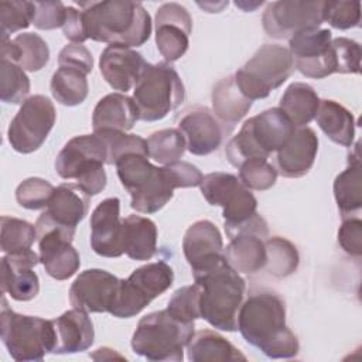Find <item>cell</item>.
<instances>
[{
  "mask_svg": "<svg viewBox=\"0 0 362 362\" xmlns=\"http://www.w3.org/2000/svg\"><path fill=\"white\" fill-rule=\"evenodd\" d=\"M144 154H126L115 165L117 177L130 194V206L141 214L158 212L174 195L175 188L199 187L201 171L187 161L164 167L153 165Z\"/></svg>",
  "mask_w": 362,
  "mask_h": 362,
  "instance_id": "6da1fadb",
  "label": "cell"
},
{
  "mask_svg": "<svg viewBox=\"0 0 362 362\" xmlns=\"http://www.w3.org/2000/svg\"><path fill=\"white\" fill-rule=\"evenodd\" d=\"M238 329L243 339L272 359L297 356L300 344L286 324V305L269 290L252 293L238 313Z\"/></svg>",
  "mask_w": 362,
  "mask_h": 362,
  "instance_id": "7a4b0ae2",
  "label": "cell"
},
{
  "mask_svg": "<svg viewBox=\"0 0 362 362\" xmlns=\"http://www.w3.org/2000/svg\"><path fill=\"white\" fill-rule=\"evenodd\" d=\"M88 40L140 47L151 34V17L141 3L106 0L81 3Z\"/></svg>",
  "mask_w": 362,
  "mask_h": 362,
  "instance_id": "3957f363",
  "label": "cell"
},
{
  "mask_svg": "<svg viewBox=\"0 0 362 362\" xmlns=\"http://www.w3.org/2000/svg\"><path fill=\"white\" fill-rule=\"evenodd\" d=\"M199 286V313L209 325L221 331L238 329V313L243 303L245 280L225 256L212 266L192 272Z\"/></svg>",
  "mask_w": 362,
  "mask_h": 362,
  "instance_id": "277c9868",
  "label": "cell"
},
{
  "mask_svg": "<svg viewBox=\"0 0 362 362\" xmlns=\"http://www.w3.org/2000/svg\"><path fill=\"white\" fill-rule=\"evenodd\" d=\"M296 126L279 109L272 107L247 119L239 133L226 144L225 154L233 167H240L245 161L263 158L281 148Z\"/></svg>",
  "mask_w": 362,
  "mask_h": 362,
  "instance_id": "5b68a950",
  "label": "cell"
},
{
  "mask_svg": "<svg viewBox=\"0 0 362 362\" xmlns=\"http://www.w3.org/2000/svg\"><path fill=\"white\" fill-rule=\"evenodd\" d=\"M195 331V322H184L167 310L144 315L132 337L134 354L154 362L184 359V346Z\"/></svg>",
  "mask_w": 362,
  "mask_h": 362,
  "instance_id": "8992f818",
  "label": "cell"
},
{
  "mask_svg": "<svg viewBox=\"0 0 362 362\" xmlns=\"http://www.w3.org/2000/svg\"><path fill=\"white\" fill-rule=\"evenodd\" d=\"M106 161L107 150L102 137L96 133L82 134L62 147L55 160V171L64 180H75L82 192L93 197L106 187Z\"/></svg>",
  "mask_w": 362,
  "mask_h": 362,
  "instance_id": "52a82bcc",
  "label": "cell"
},
{
  "mask_svg": "<svg viewBox=\"0 0 362 362\" xmlns=\"http://www.w3.org/2000/svg\"><path fill=\"white\" fill-rule=\"evenodd\" d=\"M0 335L14 361H42L45 354H54L57 334L52 320L14 313L3 298L0 313Z\"/></svg>",
  "mask_w": 362,
  "mask_h": 362,
  "instance_id": "ba28073f",
  "label": "cell"
},
{
  "mask_svg": "<svg viewBox=\"0 0 362 362\" xmlns=\"http://www.w3.org/2000/svg\"><path fill=\"white\" fill-rule=\"evenodd\" d=\"M185 98L184 83L167 62L147 64L133 90L139 119L157 122L177 109Z\"/></svg>",
  "mask_w": 362,
  "mask_h": 362,
  "instance_id": "9c48e42d",
  "label": "cell"
},
{
  "mask_svg": "<svg viewBox=\"0 0 362 362\" xmlns=\"http://www.w3.org/2000/svg\"><path fill=\"white\" fill-rule=\"evenodd\" d=\"M294 59L288 48L279 44H264L233 75L235 82L249 100L264 99L283 85L294 71Z\"/></svg>",
  "mask_w": 362,
  "mask_h": 362,
  "instance_id": "30bf717a",
  "label": "cell"
},
{
  "mask_svg": "<svg viewBox=\"0 0 362 362\" xmlns=\"http://www.w3.org/2000/svg\"><path fill=\"white\" fill-rule=\"evenodd\" d=\"M174 281V272L163 260L137 267L119 284L109 307V314L116 318H132L147 307L156 297L167 291Z\"/></svg>",
  "mask_w": 362,
  "mask_h": 362,
  "instance_id": "8fae6325",
  "label": "cell"
},
{
  "mask_svg": "<svg viewBox=\"0 0 362 362\" xmlns=\"http://www.w3.org/2000/svg\"><path fill=\"white\" fill-rule=\"evenodd\" d=\"M199 189L209 205L222 206L225 229L238 226L257 214V199L233 174L209 173L202 177Z\"/></svg>",
  "mask_w": 362,
  "mask_h": 362,
  "instance_id": "7c38bea8",
  "label": "cell"
},
{
  "mask_svg": "<svg viewBox=\"0 0 362 362\" xmlns=\"http://www.w3.org/2000/svg\"><path fill=\"white\" fill-rule=\"evenodd\" d=\"M55 119V107L47 96H30L10 122L7 130L10 146L23 154L38 150L52 130Z\"/></svg>",
  "mask_w": 362,
  "mask_h": 362,
  "instance_id": "4fadbf2b",
  "label": "cell"
},
{
  "mask_svg": "<svg viewBox=\"0 0 362 362\" xmlns=\"http://www.w3.org/2000/svg\"><path fill=\"white\" fill-rule=\"evenodd\" d=\"M225 232L230 242L223 250V256L233 270L252 274L264 269L267 262L264 240L269 236V229L259 214L238 226L225 229Z\"/></svg>",
  "mask_w": 362,
  "mask_h": 362,
  "instance_id": "5bb4252c",
  "label": "cell"
},
{
  "mask_svg": "<svg viewBox=\"0 0 362 362\" xmlns=\"http://www.w3.org/2000/svg\"><path fill=\"white\" fill-rule=\"evenodd\" d=\"M35 229L40 262L47 274L55 280H68L72 277L81 266L79 253L72 246L75 232L62 229L42 216H38Z\"/></svg>",
  "mask_w": 362,
  "mask_h": 362,
  "instance_id": "9a60e30c",
  "label": "cell"
},
{
  "mask_svg": "<svg viewBox=\"0 0 362 362\" xmlns=\"http://www.w3.org/2000/svg\"><path fill=\"white\" fill-rule=\"evenodd\" d=\"M324 1H273L269 3L263 17V28L276 40L290 38L297 33L320 28L324 23Z\"/></svg>",
  "mask_w": 362,
  "mask_h": 362,
  "instance_id": "2e32d148",
  "label": "cell"
},
{
  "mask_svg": "<svg viewBox=\"0 0 362 362\" xmlns=\"http://www.w3.org/2000/svg\"><path fill=\"white\" fill-rule=\"evenodd\" d=\"M332 33L327 28H313L288 38V49L294 66L307 78L322 79L335 74L331 52Z\"/></svg>",
  "mask_w": 362,
  "mask_h": 362,
  "instance_id": "e0dca14e",
  "label": "cell"
},
{
  "mask_svg": "<svg viewBox=\"0 0 362 362\" xmlns=\"http://www.w3.org/2000/svg\"><path fill=\"white\" fill-rule=\"evenodd\" d=\"M192 18L178 3H165L156 13V45L165 61H178L188 49Z\"/></svg>",
  "mask_w": 362,
  "mask_h": 362,
  "instance_id": "ac0fdd59",
  "label": "cell"
},
{
  "mask_svg": "<svg viewBox=\"0 0 362 362\" xmlns=\"http://www.w3.org/2000/svg\"><path fill=\"white\" fill-rule=\"evenodd\" d=\"M90 246L102 257H119L124 253V225L120 219L119 198H106L93 209Z\"/></svg>",
  "mask_w": 362,
  "mask_h": 362,
  "instance_id": "d6986e66",
  "label": "cell"
},
{
  "mask_svg": "<svg viewBox=\"0 0 362 362\" xmlns=\"http://www.w3.org/2000/svg\"><path fill=\"white\" fill-rule=\"evenodd\" d=\"M119 279L103 269H88L74 280L69 301L86 313H107L113 301Z\"/></svg>",
  "mask_w": 362,
  "mask_h": 362,
  "instance_id": "ffe728a7",
  "label": "cell"
},
{
  "mask_svg": "<svg viewBox=\"0 0 362 362\" xmlns=\"http://www.w3.org/2000/svg\"><path fill=\"white\" fill-rule=\"evenodd\" d=\"M40 263V255L31 249L6 255L1 259V290L16 301H30L40 291V280L33 269Z\"/></svg>",
  "mask_w": 362,
  "mask_h": 362,
  "instance_id": "44dd1931",
  "label": "cell"
},
{
  "mask_svg": "<svg viewBox=\"0 0 362 362\" xmlns=\"http://www.w3.org/2000/svg\"><path fill=\"white\" fill-rule=\"evenodd\" d=\"M187 150L194 156H208L215 151L223 137V127L206 107H191L178 120Z\"/></svg>",
  "mask_w": 362,
  "mask_h": 362,
  "instance_id": "7402d4cb",
  "label": "cell"
},
{
  "mask_svg": "<svg viewBox=\"0 0 362 362\" xmlns=\"http://www.w3.org/2000/svg\"><path fill=\"white\" fill-rule=\"evenodd\" d=\"M147 64L141 54L123 45H107L99 58L103 79L113 89L124 93L136 85Z\"/></svg>",
  "mask_w": 362,
  "mask_h": 362,
  "instance_id": "603a6c76",
  "label": "cell"
},
{
  "mask_svg": "<svg viewBox=\"0 0 362 362\" xmlns=\"http://www.w3.org/2000/svg\"><path fill=\"white\" fill-rule=\"evenodd\" d=\"M182 252L192 272L212 266L223 257V242L219 229L206 219L194 222L185 230Z\"/></svg>",
  "mask_w": 362,
  "mask_h": 362,
  "instance_id": "cb8c5ba5",
  "label": "cell"
},
{
  "mask_svg": "<svg viewBox=\"0 0 362 362\" xmlns=\"http://www.w3.org/2000/svg\"><path fill=\"white\" fill-rule=\"evenodd\" d=\"M318 151V137L311 127H298L276 151L277 173L286 178H300L314 165Z\"/></svg>",
  "mask_w": 362,
  "mask_h": 362,
  "instance_id": "d4e9b609",
  "label": "cell"
},
{
  "mask_svg": "<svg viewBox=\"0 0 362 362\" xmlns=\"http://www.w3.org/2000/svg\"><path fill=\"white\" fill-rule=\"evenodd\" d=\"M88 208L89 197L76 184H61L55 188L49 204L40 216L62 229L75 232L79 222L86 216Z\"/></svg>",
  "mask_w": 362,
  "mask_h": 362,
  "instance_id": "484cf974",
  "label": "cell"
},
{
  "mask_svg": "<svg viewBox=\"0 0 362 362\" xmlns=\"http://www.w3.org/2000/svg\"><path fill=\"white\" fill-rule=\"evenodd\" d=\"M52 321L57 334L54 354H78L93 344L95 329L85 310L74 307Z\"/></svg>",
  "mask_w": 362,
  "mask_h": 362,
  "instance_id": "4316f807",
  "label": "cell"
},
{
  "mask_svg": "<svg viewBox=\"0 0 362 362\" xmlns=\"http://www.w3.org/2000/svg\"><path fill=\"white\" fill-rule=\"evenodd\" d=\"M139 120V112L133 98L123 93H109L95 106L92 115L93 133L100 130L127 132Z\"/></svg>",
  "mask_w": 362,
  "mask_h": 362,
  "instance_id": "83f0119b",
  "label": "cell"
},
{
  "mask_svg": "<svg viewBox=\"0 0 362 362\" xmlns=\"http://www.w3.org/2000/svg\"><path fill=\"white\" fill-rule=\"evenodd\" d=\"M1 59L16 62L23 69L37 72L49 61L47 42L34 33H23L13 40H1Z\"/></svg>",
  "mask_w": 362,
  "mask_h": 362,
  "instance_id": "f1b7e54d",
  "label": "cell"
},
{
  "mask_svg": "<svg viewBox=\"0 0 362 362\" xmlns=\"http://www.w3.org/2000/svg\"><path fill=\"white\" fill-rule=\"evenodd\" d=\"M314 119L329 140L344 147L352 146L355 139V117L341 103L331 99L320 100Z\"/></svg>",
  "mask_w": 362,
  "mask_h": 362,
  "instance_id": "f546056e",
  "label": "cell"
},
{
  "mask_svg": "<svg viewBox=\"0 0 362 362\" xmlns=\"http://www.w3.org/2000/svg\"><path fill=\"white\" fill-rule=\"evenodd\" d=\"M187 354L192 362L246 361V356L233 344L211 329L194 332L187 344Z\"/></svg>",
  "mask_w": 362,
  "mask_h": 362,
  "instance_id": "4dcf8cb0",
  "label": "cell"
},
{
  "mask_svg": "<svg viewBox=\"0 0 362 362\" xmlns=\"http://www.w3.org/2000/svg\"><path fill=\"white\" fill-rule=\"evenodd\" d=\"M252 103L239 90L233 75L221 79L212 90V109L223 126H235L249 112Z\"/></svg>",
  "mask_w": 362,
  "mask_h": 362,
  "instance_id": "1f68e13d",
  "label": "cell"
},
{
  "mask_svg": "<svg viewBox=\"0 0 362 362\" xmlns=\"http://www.w3.org/2000/svg\"><path fill=\"white\" fill-rule=\"evenodd\" d=\"M124 225V253L132 260H150L157 252V226L140 215H129Z\"/></svg>",
  "mask_w": 362,
  "mask_h": 362,
  "instance_id": "d6a6232c",
  "label": "cell"
},
{
  "mask_svg": "<svg viewBox=\"0 0 362 362\" xmlns=\"http://www.w3.org/2000/svg\"><path fill=\"white\" fill-rule=\"evenodd\" d=\"M318 106L320 98L311 85L293 82L284 90L279 109L296 127H304L315 117Z\"/></svg>",
  "mask_w": 362,
  "mask_h": 362,
  "instance_id": "836d02e7",
  "label": "cell"
},
{
  "mask_svg": "<svg viewBox=\"0 0 362 362\" xmlns=\"http://www.w3.org/2000/svg\"><path fill=\"white\" fill-rule=\"evenodd\" d=\"M349 165L346 170L339 173L334 181V197L341 215L355 214L362 206V177H361V161L358 156V144L355 154L349 156Z\"/></svg>",
  "mask_w": 362,
  "mask_h": 362,
  "instance_id": "e575fe53",
  "label": "cell"
},
{
  "mask_svg": "<svg viewBox=\"0 0 362 362\" xmlns=\"http://www.w3.org/2000/svg\"><path fill=\"white\" fill-rule=\"evenodd\" d=\"M51 93L64 106L81 105L89 90L86 74L71 66H59L51 78Z\"/></svg>",
  "mask_w": 362,
  "mask_h": 362,
  "instance_id": "d590c367",
  "label": "cell"
},
{
  "mask_svg": "<svg viewBox=\"0 0 362 362\" xmlns=\"http://www.w3.org/2000/svg\"><path fill=\"white\" fill-rule=\"evenodd\" d=\"M187 148L185 139L178 129H163L147 139L148 157L158 164L180 161Z\"/></svg>",
  "mask_w": 362,
  "mask_h": 362,
  "instance_id": "8d00e7d4",
  "label": "cell"
},
{
  "mask_svg": "<svg viewBox=\"0 0 362 362\" xmlns=\"http://www.w3.org/2000/svg\"><path fill=\"white\" fill-rule=\"evenodd\" d=\"M264 245L267 252V262L264 267L270 274L281 279L296 272L300 257L296 246L290 240L280 236H273L267 238Z\"/></svg>",
  "mask_w": 362,
  "mask_h": 362,
  "instance_id": "74e56055",
  "label": "cell"
},
{
  "mask_svg": "<svg viewBox=\"0 0 362 362\" xmlns=\"http://www.w3.org/2000/svg\"><path fill=\"white\" fill-rule=\"evenodd\" d=\"M37 239V229L24 219L1 216V250L6 255L30 250Z\"/></svg>",
  "mask_w": 362,
  "mask_h": 362,
  "instance_id": "f35d334b",
  "label": "cell"
},
{
  "mask_svg": "<svg viewBox=\"0 0 362 362\" xmlns=\"http://www.w3.org/2000/svg\"><path fill=\"white\" fill-rule=\"evenodd\" d=\"M0 99L4 103H21L28 99L30 79L16 62L1 59L0 65Z\"/></svg>",
  "mask_w": 362,
  "mask_h": 362,
  "instance_id": "ab89813d",
  "label": "cell"
},
{
  "mask_svg": "<svg viewBox=\"0 0 362 362\" xmlns=\"http://www.w3.org/2000/svg\"><path fill=\"white\" fill-rule=\"evenodd\" d=\"M102 137L107 150L106 164H116L126 154H144L148 156L147 140L139 134H126L120 130H100L96 132Z\"/></svg>",
  "mask_w": 362,
  "mask_h": 362,
  "instance_id": "60d3db41",
  "label": "cell"
},
{
  "mask_svg": "<svg viewBox=\"0 0 362 362\" xmlns=\"http://www.w3.org/2000/svg\"><path fill=\"white\" fill-rule=\"evenodd\" d=\"M34 1H1L0 3V25L1 40H10V34L27 28L34 21Z\"/></svg>",
  "mask_w": 362,
  "mask_h": 362,
  "instance_id": "b9f144b4",
  "label": "cell"
},
{
  "mask_svg": "<svg viewBox=\"0 0 362 362\" xmlns=\"http://www.w3.org/2000/svg\"><path fill=\"white\" fill-rule=\"evenodd\" d=\"M55 187L44 178L30 177L24 180L16 189V199L20 206L25 209H42L47 208Z\"/></svg>",
  "mask_w": 362,
  "mask_h": 362,
  "instance_id": "7bdbcfd3",
  "label": "cell"
},
{
  "mask_svg": "<svg viewBox=\"0 0 362 362\" xmlns=\"http://www.w3.org/2000/svg\"><path fill=\"white\" fill-rule=\"evenodd\" d=\"M173 317L184 322H194L201 318L199 286L197 283L175 290L165 308Z\"/></svg>",
  "mask_w": 362,
  "mask_h": 362,
  "instance_id": "ee69618b",
  "label": "cell"
},
{
  "mask_svg": "<svg viewBox=\"0 0 362 362\" xmlns=\"http://www.w3.org/2000/svg\"><path fill=\"white\" fill-rule=\"evenodd\" d=\"M276 178L277 170L263 158L245 161L239 167V180L249 189L266 191L274 185Z\"/></svg>",
  "mask_w": 362,
  "mask_h": 362,
  "instance_id": "f6af8a7d",
  "label": "cell"
},
{
  "mask_svg": "<svg viewBox=\"0 0 362 362\" xmlns=\"http://www.w3.org/2000/svg\"><path fill=\"white\" fill-rule=\"evenodd\" d=\"M322 16L324 21H328L334 28H354L361 23V3L344 0L324 1Z\"/></svg>",
  "mask_w": 362,
  "mask_h": 362,
  "instance_id": "bcb514c9",
  "label": "cell"
},
{
  "mask_svg": "<svg viewBox=\"0 0 362 362\" xmlns=\"http://www.w3.org/2000/svg\"><path fill=\"white\" fill-rule=\"evenodd\" d=\"M331 52L335 74H358L361 69V45L346 37H337L331 41Z\"/></svg>",
  "mask_w": 362,
  "mask_h": 362,
  "instance_id": "7dc6e473",
  "label": "cell"
},
{
  "mask_svg": "<svg viewBox=\"0 0 362 362\" xmlns=\"http://www.w3.org/2000/svg\"><path fill=\"white\" fill-rule=\"evenodd\" d=\"M35 14L33 24L40 30H54L64 25L66 6L61 1H34Z\"/></svg>",
  "mask_w": 362,
  "mask_h": 362,
  "instance_id": "c3c4849f",
  "label": "cell"
},
{
  "mask_svg": "<svg viewBox=\"0 0 362 362\" xmlns=\"http://www.w3.org/2000/svg\"><path fill=\"white\" fill-rule=\"evenodd\" d=\"M338 243L351 256L362 255V221L359 218L344 219L338 229Z\"/></svg>",
  "mask_w": 362,
  "mask_h": 362,
  "instance_id": "681fc988",
  "label": "cell"
},
{
  "mask_svg": "<svg viewBox=\"0 0 362 362\" xmlns=\"http://www.w3.org/2000/svg\"><path fill=\"white\" fill-rule=\"evenodd\" d=\"M59 66H71L76 68L86 75L92 72L93 58L90 51L82 44H68L65 45L58 55Z\"/></svg>",
  "mask_w": 362,
  "mask_h": 362,
  "instance_id": "f907efd6",
  "label": "cell"
},
{
  "mask_svg": "<svg viewBox=\"0 0 362 362\" xmlns=\"http://www.w3.org/2000/svg\"><path fill=\"white\" fill-rule=\"evenodd\" d=\"M62 33L66 40L72 41V44H83L88 40L82 10H76L72 6L66 7Z\"/></svg>",
  "mask_w": 362,
  "mask_h": 362,
  "instance_id": "816d5d0a",
  "label": "cell"
}]
</instances>
